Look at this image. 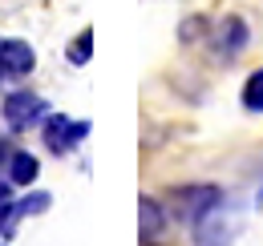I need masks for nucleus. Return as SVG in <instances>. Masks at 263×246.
Listing matches in <instances>:
<instances>
[{"instance_id": "nucleus-1", "label": "nucleus", "mask_w": 263, "mask_h": 246, "mask_svg": "<svg viewBox=\"0 0 263 246\" xmlns=\"http://www.w3.org/2000/svg\"><path fill=\"white\" fill-rule=\"evenodd\" d=\"M219 202H223V190L219 186H178V190L166 194V210L174 218H182V222H191V226L202 214H211Z\"/></svg>"}, {"instance_id": "nucleus-2", "label": "nucleus", "mask_w": 263, "mask_h": 246, "mask_svg": "<svg viewBox=\"0 0 263 246\" xmlns=\"http://www.w3.org/2000/svg\"><path fill=\"white\" fill-rule=\"evenodd\" d=\"M0 113H4V121L12 125V129H33L36 121H45L49 117V105H45V97H36V93H8L4 97V105H0Z\"/></svg>"}, {"instance_id": "nucleus-3", "label": "nucleus", "mask_w": 263, "mask_h": 246, "mask_svg": "<svg viewBox=\"0 0 263 246\" xmlns=\"http://www.w3.org/2000/svg\"><path fill=\"white\" fill-rule=\"evenodd\" d=\"M85 133H89V121H69L61 113H49V117L41 121V137H45V146H49L53 154H69Z\"/></svg>"}, {"instance_id": "nucleus-4", "label": "nucleus", "mask_w": 263, "mask_h": 246, "mask_svg": "<svg viewBox=\"0 0 263 246\" xmlns=\"http://www.w3.org/2000/svg\"><path fill=\"white\" fill-rule=\"evenodd\" d=\"M231 238H235V222L223 202L195 222V246H231Z\"/></svg>"}, {"instance_id": "nucleus-5", "label": "nucleus", "mask_w": 263, "mask_h": 246, "mask_svg": "<svg viewBox=\"0 0 263 246\" xmlns=\"http://www.w3.org/2000/svg\"><path fill=\"white\" fill-rule=\"evenodd\" d=\"M243 45H247V25H243V16H227V20H219L215 25V36H211V49H215V57H239L243 53Z\"/></svg>"}, {"instance_id": "nucleus-6", "label": "nucleus", "mask_w": 263, "mask_h": 246, "mask_svg": "<svg viewBox=\"0 0 263 246\" xmlns=\"http://www.w3.org/2000/svg\"><path fill=\"white\" fill-rule=\"evenodd\" d=\"M36 65V53L25 40H0V73L4 77H29Z\"/></svg>"}, {"instance_id": "nucleus-7", "label": "nucleus", "mask_w": 263, "mask_h": 246, "mask_svg": "<svg viewBox=\"0 0 263 246\" xmlns=\"http://www.w3.org/2000/svg\"><path fill=\"white\" fill-rule=\"evenodd\" d=\"M166 206L162 202H154V198H142L138 202V234H142V242H158L166 234Z\"/></svg>"}, {"instance_id": "nucleus-8", "label": "nucleus", "mask_w": 263, "mask_h": 246, "mask_svg": "<svg viewBox=\"0 0 263 246\" xmlns=\"http://www.w3.org/2000/svg\"><path fill=\"white\" fill-rule=\"evenodd\" d=\"M36 174H41L36 157L25 154V150H12V157H8V182H12V186H33Z\"/></svg>"}, {"instance_id": "nucleus-9", "label": "nucleus", "mask_w": 263, "mask_h": 246, "mask_svg": "<svg viewBox=\"0 0 263 246\" xmlns=\"http://www.w3.org/2000/svg\"><path fill=\"white\" fill-rule=\"evenodd\" d=\"M243 109L263 113V69H255V73L247 77V85H243Z\"/></svg>"}, {"instance_id": "nucleus-10", "label": "nucleus", "mask_w": 263, "mask_h": 246, "mask_svg": "<svg viewBox=\"0 0 263 246\" xmlns=\"http://www.w3.org/2000/svg\"><path fill=\"white\" fill-rule=\"evenodd\" d=\"M89 53H93V29H81L73 40H69V61L85 65V61H89Z\"/></svg>"}, {"instance_id": "nucleus-11", "label": "nucleus", "mask_w": 263, "mask_h": 246, "mask_svg": "<svg viewBox=\"0 0 263 246\" xmlns=\"http://www.w3.org/2000/svg\"><path fill=\"white\" fill-rule=\"evenodd\" d=\"M195 36H206V20L202 16H186L182 20V40H195Z\"/></svg>"}, {"instance_id": "nucleus-12", "label": "nucleus", "mask_w": 263, "mask_h": 246, "mask_svg": "<svg viewBox=\"0 0 263 246\" xmlns=\"http://www.w3.org/2000/svg\"><path fill=\"white\" fill-rule=\"evenodd\" d=\"M45 206H49V194H33V198L16 202V210H21V214H41Z\"/></svg>"}, {"instance_id": "nucleus-13", "label": "nucleus", "mask_w": 263, "mask_h": 246, "mask_svg": "<svg viewBox=\"0 0 263 246\" xmlns=\"http://www.w3.org/2000/svg\"><path fill=\"white\" fill-rule=\"evenodd\" d=\"M8 157H12V150H8L4 141H0V170H4V161H8Z\"/></svg>"}, {"instance_id": "nucleus-14", "label": "nucleus", "mask_w": 263, "mask_h": 246, "mask_svg": "<svg viewBox=\"0 0 263 246\" xmlns=\"http://www.w3.org/2000/svg\"><path fill=\"white\" fill-rule=\"evenodd\" d=\"M142 246H158V242H142Z\"/></svg>"}, {"instance_id": "nucleus-15", "label": "nucleus", "mask_w": 263, "mask_h": 246, "mask_svg": "<svg viewBox=\"0 0 263 246\" xmlns=\"http://www.w3.org/2000/svg\"><path fill=\"white\" fill-rule=\"evenodd\" d=\"M259 202H263V194H259Z\"/></svg>"}]
</instances>
